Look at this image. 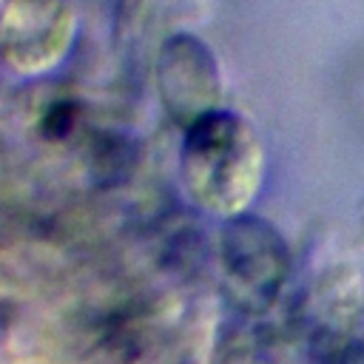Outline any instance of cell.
<instances>
[{"instance_id": "1", "label": "cell", "mask_w": 364, "mask_h": 364, "mask_svg": "<svg viewBox=\"0 0 364 364\" xmlns=\"http://www.w3.org/2000/svg\"><path fill=\"white\" fill-rule=\"evenodd\" d=\"M267 154L256 125L216 108L182 131L179 182L191 205L216 219L250 213L264 185Z\"/></svg>"}, {"instance_id": "2", "label": "cell", "mask_w": 364, "mask_h": 364, "mask_svg": "<svg viewBox=\"0 0 364 364\" xmlns=\"http://www.w3.org/2000/svg\"><path fill=\"white\" fill-rule=\"evenodd\" d=\"M216 256L228 301L250 316L267 313L290 279V247L284 236L256 213L222 222Z\"/></svg>"}, {"instance_id": "3", "label": "cell", "mask_w": 364, "mask_h": 364, "mask_svg": "<svg viewBox=\"0 0 364 364\" xmlns=\"http://www.w3.org/2000/svg\"><path fill=\"white\" fill-rule=\"evenodd\" d=\"M77 40V11L68 0H3L0 65L17 77L57 71Z\"/></svg>"}, {"instance_id": "4", "label": "cell", "mask_w": 364, "mask_h": 364, "mask_svg": "<svg viewBox=\"0 0 364 364\" xmlns=\"http://www.w3.org/2000/svg\"><path fill=\"white\" fill-rule=\"evenodd\" d=\"M156 94L165 114L185 131L222 108V71L216 51L196 34H171L156 54Z\"/></svg>"}]
</instances>
